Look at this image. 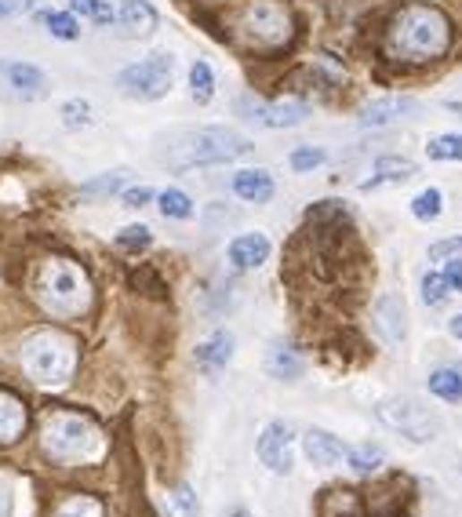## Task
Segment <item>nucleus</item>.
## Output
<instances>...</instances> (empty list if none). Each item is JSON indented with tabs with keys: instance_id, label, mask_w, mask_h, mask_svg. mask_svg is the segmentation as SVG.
I'll return each mask as SVG.
<instances>
[{
	"instance_id": "11",
	"label": "nucleus",
	"mask_w": 462,
	"mask_h": 517,
	"mask_svg": "<svg viewBox=\"0 0 462 517\" xmlns=\"http://www.w3.org/2000/svg\"><path fill=\"white\" fill-rule=\"evenodd\" d=\"M0 84L12 99H22V102H33V99H44L51 81L40 66L33 63H0Z\"/></svg>"
},
{
	"instance_id": "34",
	"label": "nucleus",
	"mask_w": 462,
	"mask_h": 517,
	"mask_svg": "<svg viewBox=\"0 0 462 517\" xmlns=\"http://www.w3.org/2000/svg\"><path fill=\"white\" fill-rule=\"evenodd\" d=\"M171 513L175 517H197L201 513V503H197L190 485H179L175 492H171Z\"/></svg>"
},
{
	"instance_id": "20",
	"label": "nucleus",
	"mask_w": 462,
	"mask_h": 517,
	"mask_svg": "<svg viewBox=\"0 0 462 517\" xmlns=\"http://www.w3.org/2000/svg\"><path fill=\"white\" fill-rule=\"evenodd\" d=\"M303 358L292 350V347H270V354H266V372L273 375V379H280V383H295L299 375H303Z\"/></svg>"
},
{
	"instance_id": "23",
	"label": "nucleus",
	"mask_w": 462,
	"mask_h": 517,
	"mask_svg": "<svg viewBox=\"0 0 462 517\" xmlns=\"http://www.w3.org/2000/svg\"><path fill=\"white\" fill-rule=\"evenodd\" d=\"M121 190H124V171H106V176L88 179L81 186V197L84 201H102V197H113V194H121Z\"/></svg>"
},
{
	"instance_id": "30",
	"label": "nucleus",
	"mask_w": 462,
	"mask_h": 517,
	"mask_svg": "<svg viewBox=\"0 0 462 517\" xmlns=\"http://www.w3.org/2000/svg\"><path fill=\"white\" fill-rule=\"evenodd\" d=\"M63 125L70 128V132H81V128H91V121H95V113H91V102L88 99H70V102H63Z\"/></svg>"
},
{
	"instance_id": "5",
	"label": "nucleus",
	"mask_w": 462,
	"mask_h": 517,
	"mask_svg": "<svg viewBox=\"0 0 462 517\" xmlns=\"http://www.w3.org/2000/svg\"><path fill=\"white\" fill-rule=\"evenodd\" d=\"M248 153H252V142L241 132L211 125V128L190 132L179 142V150L171 153V164L175 168H208V164H229V160L248 157Z\"/></svg>"
},
{
	"instance_id": "6",
	"label": "nucleus",
	"mask_w": 462,
	"mask_h": 517,
	"mask_svg": "<svg viewBox=\"0 0 462 517\" xmlns=\"http://www.w3.org/2000/svg\"><path fill=\"white\" fill-rule=\"evenodd\" d=\"M295 33L292 26V12H287L280 0H252L241 12V37L255 47H280Z\"/></svg>"
},
{
	"instance_id": "25",
	"label": "nucleus",
	"mask_w": 462,
	"mask_h": 517,
	"mask_svg": "<svg viewBox=\"0 0 462 517\" xmlns=\"http://www.w3.org/2000/svg\"><path fill=\"white\" fill-rule=\"evenodd\" d=\"M157 208H160V215L164 219H190L193 215V201H190V194L186 190H164L160 197H157Z\"/></svg>"
},
{
	"instance_id": "21",
	"label": "nucleus",
	"mask_w": 462,
	"mask_h": 517,
	"mask_svg": "<svg viewBox=\"0 0 462 517\" xmlns=\"http://www.w3.org/2000/svg\"><path fill=\"white\" fill-rule=\"evenodd\" d=\"M412 171H415V164L412 160H404V157H379L375 160V176L364 183V190H375L379 183H404V179H408L412 176Z\"/></svg>"
},
{
	"instance_id": "31",
	"label": "nucleus",
	"mask_w": 462,
	"mask_h": 517,
	"mask_svg": "<svg viewBox=\"0 0 462 517\" xmlns=\"http://www.w3.org/2000/svg\"><path fill=\"white\" fill-rule=\"evenodd\" d=\"M430 160H462V135H437L426 146Z\"/></svg>"
},
{
	"instance_id": "7",
	"label": "nucleus",
	"mask_w": 462,
	"mask_h": 517,
	"mask_svg": "<svg viewBox=\"0 0 462 517\" xmlns=\"http://www.w3.org/2000/svg\"><path fill=\"white\" fill-rule=\"evenodd\" d=\"M171 73H175V59H171L167 51H157L150 59L132 63L117 73V91L128 99L153 102V99H164L171 91Z\"/></svg>"
},
{
	"instance_id": "37",
	"label": "nucleus",
	"mask_w": 462,
	"mask_h": 517,
	"mask_svg": "<svg viewBox=\"0 0 462 517\" xmlns=\"http://www.w3.org/2000/svg\"><path fill=\"white\" fill-rule=\"evenodd\" d=\"M423 299H426L430 306H437V303L448 299V284H444L441 273H426V280H423Z\"/></svg>"
},
{
	"instance_id": "10",
	"label": "nucleus",
	"mask_w": 462,
	"mask_h": 517,
	"mask_svg": "<svg viewBox=\"0 0 462 517\" xmlns=\"http://www.w3.org/2000/svg\"><path fill=\"white\" fill-rule=\"evenodd\" d=\"M292 448H295V434L284 419H273L259 434V459L270 474H292V463H295Z\"/></svg>"
},
{
	"instance_id": "42",
	"label": "nucleus",
	"mask_w": 462,
	"mask_h": 517,
	"mask_svg": "<svg viewBox=\"0 0 462 517\" xmlns=\"http://www.w3.org/2000/svg\"><path fill=\"white\" fill-rule=\"evenodd\" d=\"M218 517H252V513H248L244 506H229V510H222Z\"/></svg>"
},
{
	"instance_id": "43",
	"label": "nucleus",
	"mask_w": 462,
	"mask_h": 517,
	"mask_svg": "<svg viewBox=\"0 0 462 517\" xmlns=\"http://www.w3.org/2000/svg\"><path fill=\"white\" fill-rule=\"evenodd\" d=\"M451 335H455V339H462V314H458V317H451Z\"/></svg>"
},
{
	"instance_id": "39",
	"label": "nucleus",
	"mask_w": 462,
	"mask_h": 517,
	"mask_svg": "<svg viewBox=\"0 0 462 517\" xmlns=\"http://www.w3.org/2000/svg\"><path fill=\"white\" fill-rule=\"evenodd\" d=\"M153 201V190L150 186H132V190H124V204L128 208H146Z\"/></svg>"
},
{
	"instance_id": "8",
	"label": "nucleus",
	"mask_w": 462,
	"mask_h": 517,
	"mask_svg": "<svg viewBox=\"0 0 462 517\" xmlns=\"http://www.w3.org/2000/svg\"><path fill=\"white\" fill-rule=\"evenodd\" d=\"M375 412H379V419H382L389 430L404 434L408 441L426 444V441L437 437V419H433V412L423 409L419 401H412V397H389V401H382Z\"/></svg>"
},
{
	"instance_id": "32",
	"label": "nucleus",
	"mask_w": 462,
	"mask_h": 517,
	"mask_svg": "<svg viewBox=\"0 0 462 517\" xmlns=\"http://www.w3.org/2000/svg\"><path fill=\"white\" fill-rule=\"evenodd\" d=\"M117 245L128 248V252H142V248L153 245V234H150V226L135 222V226H124V229H121V234H117Z\"/></svg>"
},
{
	"instance_id": "4",
	"label": "nucleus",
	"mask_w": 462,
	"mask_h": 517,
	"mask_svg": "<svg viewBox=\"0 0 462 517\" xmlns=\"http://www.w3.org/2000/svg\"><path fill=\"white\" fill-rule=\"evenodd\" d=\"M22 368L37 386H66L77 372V339L59 328H37L22 339Z\"/></svg>"
},
{
	"instance_id": "38",
	"label": "nucleus",
	"mask_w": 462,
	"mask_h": 517,
	"mask_svg": "<svg viewBox=\"0 0 462 517\" xmlns=\"http://www.w3.org/2000/svg\"><path fill=\"white\" fill-rule=\"evenodd\" d=\"M37 0H0V19H12V15H22V12H33Z\"/></svg>"
},
{
	"instance_id": "27",
	"label": "nucleus",
	"mask_w": 462,
	"mask_h": 517,
	"mask_svg": "<svg viewBox=\"0 0 462 517\" xmlns=\"http://www.w3.org/2000/svg\"><path fill=\"white\" fill-rule=\"evenodd\" d=\"M190 95H193V102H201V106L211 102V95H215V73H211L208 63H193V66H190Z\"/></svg>"
},
{
	"instance_id": "29",
	"label": "nucleus",
	"mask_w": 462,
	"mask_h": 517,
	"mask_svg": "<svg viewBox=\"0 0 462 517\" xmlns=\"http://www.w3.org/2000/svg\"><path fill=\"white\" fill-rule=\"evenodd\" d=\"M66 4H70L73 15H84V19L98 22V26H113V22H117V12H113L106 0H66Z\"/></svg>"
},
{
	"instance_id": "41",
	"label": "nucleus",
	"mask_w": 462,
	"mask_h": 517,
	"mask_svg": "<svg viewBox=\"0 0 462 517\" xmlns=\"http://www.w3.org/2000/svg\"><path fill=\"white\" fill-rule=\"evenodd\" d=\"M8 510H12V492L4 481H0V517H8Z\"/></svg>"
},
{
	"instance_id": "40",
	"label": "nucleus",
	"mask_w": 462,
	"mask_h": 517,
	"mask_svg": "<svg viewBox=\"0 0 462 517\" xmlns=\"http://www.w3.org/2000/svg\"><path fill=\"white\" fill-rule=\"evenodd\" d=\"M444 284L451 292H462V263H444Z\"/></svg>"
},
{
	"instance_id": "35",
	"label": "nucleus",
	"mask_w": 462,
	"mask_h": 517,
	"mask_svg": "<svg viewBox=\"0 0 462 517\" xmlns=\"http://www.w3.org/2000/svg\"><path fill=\"white\" fill-rule=\"evenodd\" d=\"M441 208H444L441 190H423V194L412 201V215H415V219H437Z\"/></svg>"
},
{
	"instance_id": "1",
	"label": "nucleus",
	"mask_w": 462,
	"mask_h": 517,
	"mask_svg": "<svg viewBox=\"0 0 462 517\" xmlns=\"http://www.w3.org/2000/svg\"><path fill=\"white\" fill-rule=\"evenodd\" d=\"M451 44V22L430 4H408L389 19L386 51L397 63H430Z\"/></svg>"
},
{
	"instance_id": "28",
	"label": "nucleus",
	"mask_w": 462,
	"mask_h": 517,
	"mask_svg": "<svg viewBox=\"0 0 462 517\" xmlns=\"http://www.w3.org/2000/svg\"><path fill=\"white\" fill-rule=\"evenodd\" d=\"M40 19H44L47 33L59 37V40H77V37H81V22H77L73 12H44Z\"/></svg>"
},
{
	"instance_id": "2",
	"label": "nucleus",
	"mask_w": 462,
	"mask_h": 517,
	"mask_svg": "<svg viewBox=\"0 0 462 517\" xmlns=\"http://www.w3.org/2000/svg\"><path fill=\"white\" fill-rule=\"evenodd\" d=\"M40 448H44V455L51 459V463L84 467V463H95V459L106 452V434L84 412L55 409L40 423Z\"/></svg>"
},
{
	"instance_id": "33",
	"label": "nucleus",
	"mask_w": 462,
	"mask_h": 517,
	"mask_svg": "<svg viewBox=\"0 0 462 517\" xmlns=\"http://www.w3.org/2000/svg\"><path fill=\"white\" fill-rule=\"evenodd\" d=\"M324 160H328V150H321V146H299L292 157H287L292 171H313V168H321Z\"/></svg>"
},
{
	"instance_id": "36",
	"label": "nucleus",
	"mask_w": 462,
	"mask_h": 517,
	"mask_svg": "<svg viewBox=\"0 0 462 517\" xmlns=\"http://www.w3.org/2000/svg\"><path fill=\"white\" fill-rule=\"evenodd\" d=\"M430 259L433 263H462V237H444V241L430 245Z\"/></svg>"
},
{
	"instance_id": "24",
	"label": "nucleus",
	"mask_w": 462,
	"mask_h": 517,
	"mask_svg": "<svg viewBox=\"0 0 462 517\" xmlns=\"http://www.w3.org/2000/svg\"><path fill=\"white\" fill-rule=\"evenodd\" d=\"M346 455H350L354 474H375V470L386 463V448H382V444H357V448H350Z\"/></svg>"
},
{
	"instance_id": "18",
	"label": "nucleus",
	"mask_w": 462,
	"mask_h": 517,
	"mask_svg": "<svg viewBox=\"0 0 462 517\" xmlns=\"http://www.w3.org/2000/svg\"><path fill=\"white\" fill-rule=\"evenodd\" d=\"M303 452L313 467H335L338 459L346 455V444L335 437V434H324V430H310L303 437Z\"/></svg>"
},
{
	"instance_id": "22",
	"label": "nucleus",
	"mask_w": 462,
	"mask_h": 517,
	"mask_svg": "<svg viewBox=\"0 0 462 517\" xmlns=\"http://www.w3.org/2000/svg\"><path fill=\"white\" fill-rule=\"evenodd\" d=\"M430 393L448 401V405H458L462 401V379H458V368H437L430 375Z\"/></svg>"
},
{
	"instance_id": "14",
	"label": "nucleus",
	"mask_w": 462,
	"mask_h": 517,
	"mask_svg": "<svg viewBox=\"0 0 462 517\" xmlns=\"http://www.w3.org/2000/svg\"><path fill=\"white\" fill-rule=\"evenodd\" d=\"M270 259V237L262 234H241L229 241V263L237 270H259Z\"/></svg>"
},
{
	"instance_id": "12",
	"label": "nucleus",
	"mask_w": 462,
	"mask_h": 517,
	"mask_svg": "<svg viewBox=\"0 0 462 517\" xmlns=\"http://www.w3.org/2000/svg\"><path fill=\"white\" fill-rule=\"evenodd\" d=\"M419 109V102L412 95H386V99H375L361 109V128H389L397 121H408L412 113Z\"/></svg>"
},
{
	"instance_id": "13",
	"label": "nucleus",
	"mask_w": 462,
	"mask_h": 517,
	"mask_svg": "<svg viewBox=\"0 0 462 517\" xmlns=\"http://www.w3.org/2000/svg\"><path fill=\"white\" fill-rule=\"evenodd\" d=\"M229 186H234V194H237L241 201H252V204H266V201L277 194L273 176H270V171H262V168H244V171H237Z\"/></svg>"
},
{
	"instance_id": "3",
	"label": "nucleus",
	"mask_w": 462,
	"mask_h": 517,
	"mask_svg": "<svg viewBox=\"0 0 462 517\" xmlns=\"http://www.w3.org/2000/svg\"><path fill=\"white\" fill-rule=\"evenodd\" d=\"M33 296H37L44 314L66 317V321L84 317L91 310V303H95L88 273L77 263L59 259V255H51V259L40 263V270L33 277Z\"/></svg>"
},
{
	"instance_id": "19",
	"label": "nucleus",
	"mask_w": 462,
	"mask_h": 517,
	"mask_svg": "<svg viewBox=\"0 0 462 517\" xmlns=\"http://www.w3.org/2000/svg\"><path fill=\"white\" fill-rule=\"evenodd\" d=\"M229 358H234V335H229V332H215L208 342L197 347V365L208 375H218L229 365Z\"/></svg>"
},
{
	"instance_id": "44",
	"label": "nucleus",
	"mask_w": 462,
	"mask_h": 517,
	"mask_svg": "<svg viewBox=\"0 0 462 517\" xmlns=\"http://www.w3.org/2000/svg\"><path fill=\"white\" fill-rule=\"evenodd\" d=\"M458 379H462V368H458Z\"/></svg>"
},
{
	"instance_id": "16",
	"label": "nucleus",
	"mask_w": 462,
	"mask_h": 517,
	"mask_svg": "<svg viewBox=\"0 0 462 517\" xmlns=\"http://www.w3.org/2000/svg\"><path fill=\"white\" fill-rule=\"evenodd\" d=\"M26 405L12 390H0V444H15L26 434Z\"/></svg>"
},
{
	"instance_id": "26",
	"label": "nucleus",
	"mask_w": 462,
	"mask_h": 517,
	"mask_svg": "<svg viewBox=\"0 0 462 517\" xmlns=\"http://www.w3.org/2000/svg\"><path fill=\"white\" fill-rule=\"evenodd\" d=\"M51 517H102V503L95 499V495H70V499H63L59 506H55V513Z\"/></svg>"
},
{
	"instance_id": "15",
	"label": "nucleus",
	"mask_w": 462,
	"mask_h": 517,
	"mask_svg": "<svg viewBox=\"0 0 462 517\" xmlns=\"http://www.w3.org/2000/svg\"><path fill=\"white\" fill-rule=\"evenodd\" d=\"M117 22H121V33L132 37V40H142L157 30V12L146 4V0H124L121 12H117Z\"/></svg>"
},
{
	"instance_id": "9",
	"label": "nucleus",
	"mask_w": 462,
	"mask_h": 517,
	"mask_svg": "<svg viewBox=\"0 0 462 517\" xmlns=\"http://www.w3.org/2000/svg\"><path fill=\"white\" fill-rule=\"evenodd\" d=\"M237 113L244 121L259 125V128H270V132H280V128H295L310 117V102L303 99H277V102H259L252 95L237 99Z\"/></svg>"
},
{
	"instance_id": "17",
	"label": "nucleus",
	"mask_w": 462,
	"mask_h": 517,
	"mask_svg": "<svg viewBox=\"0 0 462 517\" xmlns=\"http://www.w3.org/2000/svg\"><path fill=\"white\" fill-rule=\"evenodd\" d=\"M375 317H379V328L386 335V342H404L408 335V310H404V299L400 296H382L379 306H375Z\"/></svg>"
}]
</instances>
